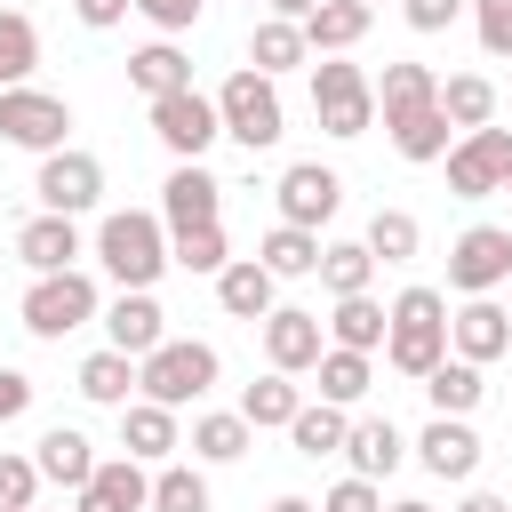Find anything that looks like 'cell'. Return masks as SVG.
Wrapping results in <instances>:
<instances>
[{
    "mask_svg": "<svg viewBox=\"0 0 512 512\" xmlns=\"http://www.w3.org/2000/svg\"><path fill=\"white\" fill-rule=\"evenodd\" d=\"M384 360H392L400 376H416V384L448 360V296H440V288H400V296H392Z\"/></svg>",
    "mask_w": 512,
    "mask_h": 512,
    "instance_id": "6da1fadb",
    "label": "cell"
},
{
    "mask_svg": "<svg viewBox=\"0 0 512 512\" xmlns=\"http://www.w3.org/2000/svg\"><path fill=\"white\" fill-rule=\"evenodd\" d=\"M96 256H104V272L120 280V288H152L176 256H168V224L160 216H144V208H112L104 224H96Z\"/></svg>",
    "mask_w": 512,
    "mask_h": 512,
    "instance_id": "7a4b0ae2",
    "label": "cell"
},
{
    "mask_svg": "<svg viewBox=\"0 0 512 512\" xmlns=\"http://www.w3.org/2000/svg\"><path fill=\"white\" fill-rule=\"evenodd\" d=\"M136 384H144V400H160V408H184V400H200L208 384H216V344H152L144 360H136Z\"/></svg>",
    "mask_w": 512,
    "mask_h": 512,
    "instance_id": "3957f363",
    "label": "cell"
},
{
    "mask_svg": "<svg viewBox=\"0 0 512 512\" xmlns=\"http://www.w3.org/2000/svg\"><path fill=\"white\" fill-rule=\"evenodd\" d=\"M312 112H320L328 136H368V128H376V80H368L360 64L320 56V64H312Z\"/></svg>",
    "mask_w": 512,
    "mask_h": 512,
    "instance_id": "277c9868",
    "label": "cell"
},
{
    "mask_svg": "<svg viewBox=\"0 0 512 512\" xmlns=\"http://www.w3.org/2000/svg\"><path fill=\"white\" fill-rule=\"evenodd\" d=\"M216 112H224V136L232 144H248V152H264V144H280V88H272V72H232L224 88H216Z\"/></svg>",
    "mask_w": 512,
    "mask_h": 512,
    "instance_id": "5b68a950",
    "label": "cell"
},
{
    "mask_svg": "<svg viewBox=\"0 0 512 512\" xmlns=\"http://www.w3.org/2000/svg\"><path fill=\"white\" fill-rule=\"evenodd\" d=\"M96 320V280L72 264V272H40L32 288H24V328L32 336H72V328H88Z\"/></svg>",
    "mask_w": 512,
    "mask_h": 512,
    "instance_id": "8992f818",
    "label": "cell"
},
{
    "mask_svg": "<svg viewBox=\"0 0 512 512\" xmlns=\"http://www.w3.org/2000/svg\"><path fill=\"white\" fill-rule=\"evenodd\" d=\"M0 136L8 144H24V152H64V136H72V104L64 96H48V88H0Z\"/></svg>",
    "mask_w": 512,
    "mask_h": 512,
    "instance_id": "52a82bcc",
    "label": "cell"
},
{
    "mask_svg": "<svg viewBox=\"0 0 512 512\" xmlns=\"http://www.w3.org/2000/svg\"><path fill=\"white\" fill-rule=\"evenodd\" d=\"M152 136H160L176 160H200V152L224 136V112H216V96L176 88V96H152Z\"/></svg>",
    "mask_w": 512,
    "mask_h": 512,
    "instance_id": "ba28073f",
    "label": "cell"
},
{
    "mask_svg": "<svg viewBox=\"0 0 512 512\" xmlns=\"http://www.w3.org/2000/svg\"><path fill=\"white\" fill-rule=\"evenodd\" d=\"M504 168H512V128H464V144L448 152V192L456 200H488L504 192Z\"/></svg>",
    "mask_w": 512,
    "mask_h": 512,
    "instance_id": "9c48e42d",
    "label": "cell"
},
{
    "mask_svg": "<svg viewBox=\"0 0 512 512\" xmlns=\"http://www.w3.org/2000/svg\"><path fill=\"white\" fill-rule=\"evenodd\" d=\"M32 192H40V208H56V216H80V208H96L104 200V168H96V152H40V176H32Z\"/></svg>",
    "mask_w": 512,
    "mask_h": 512,
    "instance_id": "30bf717a",
    "label": "cell"
},
{
    "mask_svg": "<svg viewBox=\"0 0 512 512\" xmlns=\"http://www.w3.org/2000/svg\"><path fill=\"white\" fill-rule=\"evenodd\" d=\"M496 280H512V232H504V224H472V232L448 248V288L488 296Z\"/></svg>",
    "mask_w": 512,
    "mask_h": 512,
    "instance_id": "8fae6325",
    "label": "cell"
},
{
    "mask_svg": "<svg viewBox=\"0 0 512 512\" xmlns=\"http://www.w3.org/2000/svg\"><path fill=\"white\" fill-rule=\"evenodd\" d=\"M336 208H344V184H336V168H320V160H296V168H280V224H304V232H320Z\"/></svg>",
    "mask_w": 512,
    "mask_h": 512,
    "instance_id": "7c38bea8",
    "label": "cell"
},
{
    "mask_svg": "<svg viewBox=\"0 0 512 512\" xmlns=\"http://www.w3.org/2000/svg\"><path fill=\"white\" fill-rule=\"evenodd\" d=\"M320 312H304V304H272L264 312V360L272 368H288V376H304V368H320Z\"/></svg>",
    "mask_w": 512,
    "mask_h": 512,
    "instance_id": "4fadbf2b",
    "label": "cell"
},
{
    "mask_svg": "<svg viewBox=\"0 0 512 512\" xmlns=\"http://www.w3.org/2000/svg\"><path fill=\"white\" fill-rule=\"evenodd\" d=\"M448 344L464 352V360H504L512 352V312L496 304V296H464V312H448Z\"/></svg>",
    "mask_w": 512,
    "mask_h": 512,
    "instance_id": "5bb4252c",
    "label": "cell"
},
{
    "mask_svg": "<svg viewBox=\"0 0 512 512\" xmlns=\"http://www.w3.org/2000/svg\"><path fill=\"white\" fill-rule=\"evenodd\" d=\"M216 200H224V184L200 168V160H176V176L160 184V224L168 232H192V224H216Z\"/></svg>",
    "mask_w": 512,
    "mask_h": 512,
    "instance_id": "9a60e30c",
    "label": "cell"
},
{
    "mask_svg": "<svg viewBox=\"0 0 512 512\" xmlns=\"http://www.w3.org/2000/svg\"><path fill=\"white\" fill-rule=\"evenodd\" d=\"M104 336L120 344V352H152V344H168V312L152 304V288H120L112 296V312H104Z\"/></svg>",
    "mask_w": 512,
    "mask_h": 512,
    "instance_id": "2e32d148",
    "label": "cell"
},
{
    "mask_svg": "<svg viewBox=\"0 0 512 512\" xmlns=\"http://www.w3.org/2000/svg\"><path fill=\"white\" fill-rule=\"evenodd\" d=\"M416 456H424V472H440V480H472V472H480V440H472L464 416H432L424 440H416Z\"/></svg>",
    "mask_w": 512,
    "mask_h": 512,
    "instance_id": "e0dca14e",
    "label": "cell"
},
{
    "mask_svg": "<svg viewBox=\"0 0 512 512\" xmlns=\"http://www.w3.org/2000/svg\"><path fill=\"white\" fill-rule=\"evenodd\" d=\"M144 504H152V480H144V464H136V456L96 464V472H88V488H80V512H144Z\"/></svg>",
    "mask_w": 512,
    "mask_h": 512,
    "instance_id": "ac0fdd59",
    "label": "cell"
},
{
    "mask_svg": "<svg viewBox=\"0 0 512 512\" xmlns=\"http://www.w3.org/2000/svg\"><path fill=\"white\" fill-rule=\"evenodd\" d=\"M16 256H24L32 272H72V256H80V224L56 216V208H40V216L16 232Z\"/></svg>",
    "mask_w": 512,
    "mask_h": 512,
    "instance_id": "d6986e66",
    "label": "cell"
},
{
    "mask_svg": "<svg viewBox=\"0 0 512 512\" xmlns=\"http://www.w3.org/2000/svg\"><path fill=\"white\" fill-rule=\"evenodd\" d=\"M120 448H128L136 464H160V456L176 448V408H160V400H128V408H120Z\"/></svg>",
    "mask_w": 512,
    "mask_h": 512,
    "instance_id": "ffe728a7",
    "label": "cell"
},
{
    "mask_svg": "<svg viewBox=\"0 0 512 512\" xmlns=\"http://www.w3.org/2000/svg\"><path fill=\"white\" fill-rule=\"evenodd\" d=\"M32 464H40V480H56V488H88V472H96V448H88V432H72V424H48Z\"/></svg>",
    "mask_w": 512,
    "mask_h": 512,
    "instance_id": "44dd1931",
    "label": "cell"
},
{
    "mask_svg": "<svg viewBox=\"0 0 512 512\" xmlns=\"http://www.w3.org/2000/svg\"><path fill=\"white\" fill-rule=\"evenodd\" d=\"M424 104H440L432 64H384V80H376V112H384V128L408 120V112H424Z\"/></svg>",
    "mask_w": 512,
    "mask_h": 512,
    "instance_id": "7402d4cb",
    "label": "cell"
},
{
    "mask_svg": "<svg viewBox=\"0 0 512 512\" xmlns=\"http://www.w3.org/2000/svg\"><path fill=\"white\" fill-rule=\"evenodd\" d=\"M216 304H224L232 320H264V312H272V272H264V256L224 264V272H216Z\"/></svg>",
    "mask_w": 512,
    "mask_h": 512,
    "instance_id": "603a6c76",
    "label": "cell"
},
{
    "mask_svg": "<svg viewBox=\"0 0 512 512\" xmlns=\"http://www.w3.org/2000/svg\"><path fill=\"white\" fill-rule=\"evenodd\" d=\"M80 392H88L96 408H128V392H144V384H136V352H120V344L88 352V360H80Z\"/></svg>",
    "mask_w": 512,
    "mask_h": 512,
    "instance_id": "cb8c5ba5",
    "label": "cell"
},
{
    "mask_svg": "<svg viewBox=\"0 0 512 512\" xmlns=\"http://www.w3.org/2000/svg\"><path fill=\"white\" fill-rule=\"evenodd\" d=\"M368 24H376V8H368V0H320V8L304 16V40H312L320 56H344Z\"/></svg>",
    "mask_w": 512,
    "mask_h": 512,
    "instance_id": "d4e9b609",
    "label": "cell"
},
{
    "mask_svg": "<svg viewBox=\"0 0 512 512\" xmlns=\"http://www.w3.org/2000/svg\"><path fill=\"white\" fill-rule=\"evenodd\" d=\"M392 336V312L376 304V296H336V312H328V344H352V352H376Z\"/></svg>",
    "mask_w": 512,
    "mask_h": 512,
    "instance_id": "484cf974",
    "label": "cell"
},
{
    "mask_svg": "<svg viewBox=\"0 0 512 512\" xmlns=\"http://www.w3.org/2000/svg\"><path fill=\"white\" fill-rule=\"evenodd\" d=\"M480 392H488V384H480V360H464V352H456V360H440V368L424 376L432 416H472V408H480Z\"/></svg>",
    "mask_w": 512,
    "mask_h": 512,
    "instance_id": "4316f807",
    "label": "cell"
},
{
    "mask_svg": "<svg viewBox=\"0 0 512 512\" xmlns=\"http://www.w3.org/2000/svg\"><path fill=\"white\" fill-rule=\"evenodd\" d=\"M400 448H408V440L392 432V416H360V424L344 432V456H352V472H360V480H384V472L400 464Z\"/></svg>",
    "mask_w": 512,
    "mask_h": 512,
    "instance_id": "83f0119b",
    "label": "cell"
},
{
    "mask_svg": "<svg viewBox=\"0 0 512 512\" xmlns=\"http://www.w3.org/2000/svg\"><path fill=\"white\" fill-rule=\"evenodd\" d=\"M256 256H264L272 280H304V272H320V232H304V224H272Z\"/></svg>",
    "mask_w": 512,
    "mask_h": 512,
    "instance_id": "f1b7e54d",
    "label": "cell"
},
{
    "mask_svg": "<svg viewBox=\"0 0 512 512\" xmlns=\"http://www.w3.org/2000/svg\"><path fill=\"white\" fill-rule=\"evenodd\" d=\"M304 56H312V40H304V24H288V16H264L256 40H248V64H256V72H288V64H304Z\"/></svg>",
    "mask_w": 512,
    "mask_h": 512,
    "instance_id": "f546056e",
    "label": "cell"
},
{
    "mask_svg": "<svg viewBox=\"0 0 512 512\" xmlns=\"http://www.w3.org/2000/svg\"><path fill=\"white\" fill-rule=\"evenodd\" d=\"M368 272H376V248H368V240L320 248V288H328V296H368Z\"/></svg>",
    "mask_w": 512,
    "mask_h": 512,
    "instance_id": "4dcf8cb0",
    "label": "cell"
},
{
    "mask_svg": "<svg viewBox=\"0 0 512 512\" xmlns=\"http://www.w3.org/2000/svg\"><path fill=\"white\" fill-rule=\"evenodd\" d=\"M296 408H304V392L288 384V368H272V376H256L248 392H240V416L264 432V424H296Z\"/></svg>",
    "mask_w": 512,
    "mask_h": 512,
    "instance_id": "1f68e13d",
    "label": "cell"
},
{
    "mask_svg": "<svg viewBox=\"0 0 512 512\" xmlns=\"http://www.w3.org/2000/svg\"><path fill=\"white\" fill-rule=\"evenodd\" d=\"M344 432H352V416L336 408V400H320V408H296V424H288V440H296V456H336L344 448Z\"/></svg>",
    "mask_w": 512,
    "mask_h": 512,
    "instance_id": "d6a6232c",
    "label": "cell"
},
{
    "mask_svg": "<svg viewBox=\"0 0 512 512\" xmlns=\"http://www.w3.org/2000/svg\"><path fill=\"white\" fill-rule=\"evenodd\" d=\"M128 80H136L144 96H176V88H192V64H184L168 40H152V48H136V56H128Z\"/></svg>",
    "mask_w": 512,
    "mask_h": 512,
    "instance_id": "836d02e7",
    "label": "cell"
},
{
    "mask_svg": "<svg viewBox=\"0 0 512 512\" xmlns=\"http://www.w3.org/2000/svg\"><path fill=\"white\" fill-rule=\"evenodd\" d=\"M440 112H448V128H488L496 120V88L480 72H456V80H440Z\"/></svg>",
    "mask_w": 512,
    "mask_h": 512,
    "instance_id": "e575fe53",
    "label": "cell"
},
{
    "mask_svg": "<svg viewBox=\"0 0 512 512\" xmlns=\"http://www.w3.org/2000/svg\"><path fill=\"white\" fill-rule=\"evenodd\" d=\"M248 416L232 408V416H192V456L200 464H232V456H248Z\"/></svg>",
    "mask_w": 512,
    "mask_h": 512,
    "instance_id": "d590c367",
    "label": "cell"
},
{
    "mask_svg": "<svg viewBox=\"0 0 512 512\" xmlns=\"http://www.w3.org/2000/svg\"><path fill=\"white\" fill-rule=\"evenodd\" d=\"M392 144H400V160H448V112L424 104V112L392 120Z\"/></svg>",
    "mask_w": 512,
    "mask_h": 512,
    "instance_id": "8d00e7d4",
    "label": "cell"
},
{
    "mask_svg": "<svg viewBox=\"0 0 512 512\" xmlns=\"http://www.w3.org/2000/svg\"><path fill=\"white\" fill-rule=\"evenodd\" d=\"M360 392H368V352H352V344H328V352H320V400L352 408Z\"/></svg>",
    "mask_w": 512,
    "mask_h": 512,
    "instance_id": "74e56055",
    "label": "cell"
},
{
    "mask_svg": "<svg viewBox=\"0 0 512 512\" xmlns=\"http://www.w3.org/2000/svg\"><path fill=\"white\" fill-rule=\"evenodd\" d=\"M152 512H208V480L192 464H160L152 472Z\"/></svg>",
    "mask_w": 512,
    "mask_h": 512,
    "instance_id": "f35d334b",
    "label": "cell"
},
{
    "mask_svg": "<svg viewBox=\"0 0 512 512\" xmlns=\"http://www.w3.org/2000/svg\"><path fill=\"white\" fill-rule=\"evenodd\" d=\"M32 64H40V32H32V16L8 8V16H0V88H16Z\"/></svg>",
    "mask_w": 512,
    "mask_h": 512,
    "instance_id": "ab89813d",
    "label": "cell"
},
{
    "mask_svg": "<svg viewBox=\"0 0 512 512\" xmlns=\"http://www.w3.org/2000/svg\"><path fill=\"white\" fill-rule=\"evenodd\" d=\"M416 240H424V232H416V216H408V208H376V216H368V248H376L384 264H408V256H416Z\"/></svg>",
    "mask_w": 512,
    "mask_h": 512,
    "instance_id": "60d3db41",
    "label": "cell"
},
{
    "mask_svg": "<svg viewBox=\"0 0 512 512\" xmlns=\"http://www.w3.org/2000/svg\"><path fill=\"white\" fill-rule=\"evenodd\" d=\"M168 256H176L184 272H224V264H232V256H224V224H192V232H176Z\"/></svg>",
    "mask_w": 512,
    "mask_h": 512,
    "instance_id": "b9f144b4",
    "label": "cell"
},
{
    "mask_svg": "<svg viewBox=\"0 0 512 512\" xmlns=\"http://www.w3.org/2000/svg\"><path fill=\"white\" fill-rule=\"evenodd\" d=\"M40 496V464L32 456H0V512H32Z\"/></svg>",
    "mask_w": 512,
    "mask_h": 512,
    "instance_id": "7bdbcfd3",
    "label": "cell"
},
{
    "mask_svg": "<svg viewBox=\"0 0 512 512\" xmlns=\"http://www.w3.org/2000/svg\"><path fill=\"white\" fill-rule=\"evenodd\" d=\"M472 24L488 56H512V0H472Z\"/></svg>",
    "mask_w": 512,
    "mask_h": 512,
    "instance_id": "ee69618b",
    "label": "cell"
},
{
    "mask_svg": "<svg viewBox=\"0 0 512 512\" xmlns=\"http://www.w3.org/2000/svg\"><path fill=\"white\" fill-rule=\"evenodd\" d=\"M320 512H384V496H376V480L352 472V480H336V488L320 496Z\"/></svg>",
    "mask_w": 512,
    "mask_h": 512,
    "instance_id": "f6af8a7d",
    "label": "cell"
},
{
    "mask_svg": "<svg viewBox=\"0 0 512 512\" xmlns=\"http://www.w3.org/2000/svg\"><path fill=\"white\" fill-rule=\"evenodd\" d=\"M400 8H408V24H416V32H448L472 0H400Z\"/></svg>",
    "mask_w": 512,
    "mask_h": 512,
    "instance_id": "bcb514c9",
    "label": "cell"
},
{
    "mask_svg": "<svg viewBox=\"0 0 512 512\" xmlns=\"http://www.w3.org/2000/svg\"><path fill=\"white\" fill-rule=\"evenodd\" d=\"M24 408H32V376L24 368H0V424H16Z\"/></svg>",
    "mask_w": 512,
    "mask_h": 512,
    "instance_id": "7dc6e473",
    "label": "cell"
},
{
    "mask_svg": "<svg viewBox=\"0 0 512 512\" xmlns=\"http://www.w3.org/2000/svg\"><path fill=\"white\" fill-rule=\"evenodd\" d=\"M136 16H152L160 32H184V24L200 16V0H136Z\"/></svg>",
    "mask_w": 512,
    "mask_h": 512,
    "instance_id": "c3c4849f",
    "label": "cell"
},
{
    "mask_svg": "<svg viewBox=\"0 0 512 512\" xmlns=\"http://www.w3.org/2000/svg\"><path fill=\"white\" fill-rule=\"evenodd\" d=\"M72 8H80V24H88V32H112V24H120L136 0H72Z\"/></svg>",
    "mask_w": 512,
    "mask_h": 512,
    "instance_id": "681fc988",
    "label": "cell"
},
{
    "mask_svg": "<svg viewBox=\"0 0 512 512\" xmlns=\"http://www.w3.org/2000/svg\"><path fill=\"white\" fill-rule=\"evenodd\" d=\"M312 8H320V0H272V16H288V24H304Z\"/></svg>",
    "mask_w": 512,
    "mask_h": 512,
    "instance_id": "f907efd6",
    "label": "cell"
},
{
    "mask_svg": "<svg viewBox=\"0 0 512 512\" xmlns=\"http://www.w3.org/2000/svg\"><path fill=\"white\" fill-rule=\"evenodd\" d=\"M456 512H512V504H504V496H464Z\"/></svg>",
    "mask_w": 512,
    "mask_h": 512,
    "instance_id": "816d5d0a",
    "label": "cell"
},
{
    "mask_svg": "<svg viewBox=\"0 0 512 512\" xmlns=\"http://www.w3.org/2000/svg\"><path fill=\"white\" fill-rule=\"evenodd\" d=\"M272 512H320V504H304V496H280V504H272Z\"/></svg>",
    "mask_w": 512,
    "mask_h": 512,
    "instance_id": "f5cc1de1",
    "label": "cell"
},
{
    "mask_svg": "<svg viewBox=\"0 0 512 512\" xmlns=\"http://www.w3.org/2000/svg\"><path fill=\"white\" fill-rule=\"evenodd\" d=\"M384 512H432V504H384Z\"/></svg>",
    "mask_w": 512,
    "mask_h": 512,
    "instance_id": "db71d44e",
    "label": "cell"
},
{
    "mask_svg": "<svg viewBox=\"0 0 512 512\" xmlns=\"http://www.w3.org/2000/svg\"><path fill=\"white\" fill-rule=\"evenodd\" d=\"M504 192H512V168H504Z\"/></svg>",
    "mask_w": 512,
    "mask_h": 512,
    "instance_id": "11a10c76",
    "label": "cell"
},
{
    "mask_svg": "<svg viewBox=\"0 0 512 512\" xmlns=\"http://www.w3.org/2000/svg\"><path fill=\"white\" fill-rule=\"evenodd\" d=\"M368 8H376V0H368Z\"/></svg>",
    "mask_w": 512,
    "mask_h": 512,
    "instance_id": "9f6ffc18",
    "label": "cell"
}]
</instances>
